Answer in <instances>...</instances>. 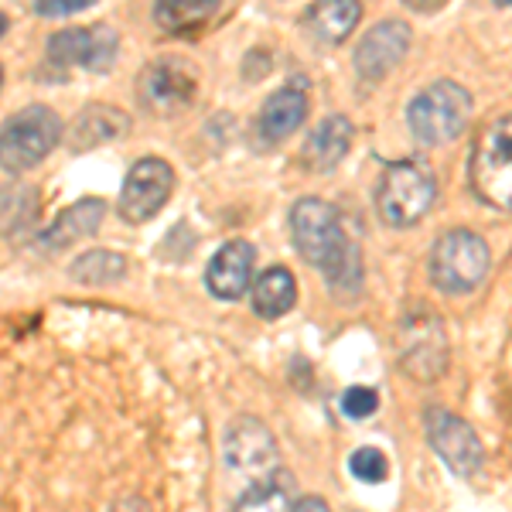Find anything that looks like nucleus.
I'll use <instances>...</instances> for the list:
<instances>
[{
  "label": "nucleus",
  "instance_id": "nucleus-8",
  "mask_svg": "<svg viewBox=\"0 0 512 512\" xmlns=\"http://www.w3.org/2000/svg\"><path fill=\"white\" fill-rule=\"evenodd\" d=\"M400 359L403 369L417 379H434L448 366V338H444L441 315L427 308H414L400 325Z\"/></svg>",
  "mask_w": 512,
  "mask_h": 512
},
{
  "label": "nucleus",
  "instance_id": "nucleus-7",
  "mask_svg": "<svg viewBox=\"0 0 512 512\" xmlns=\"http://www.w3.org/2000/svg\"><path fill=\"white\" fill-rule=\"evenodd\" d=\"M195 93H198L195 69L185 59H178V55L154 59L137 79L140 103H144V110L158 113V117H175L185 106H192Z\"/></svg>",
  "mask_w": 512,
  "mask_h": 512
},
{
  "label": "nucleus",
  "instance_id": "nucleus-28",
  "mask_svg": "<svg viewBox=\"0 0 512 512\" xmlns=\"http://www.w3.org/2000/svg\"><path fill=\"white\" fill-rule=\"evenodd\" d=\"M294 512H332V509H328L318 495H304L301 502H294Z\"/></svg>",
  "mask_w": 512,
  "mask_h": 512
},
{
  "label": "nucleus",
  "instance_id": "nucleus-16",
  "mask_svg": "<svg viewBox=\"0 0 512 512\" xmlns=\"http://www.w3.org/2000/svg\"><path fill=\"white\" fill-rule=\"evenodd\" d=\"M103 216H106V202H99V198H82V202L69 205V209L38 236V246L41 250H62V246L79 243L82 236L96 233Z\"/></svg>",
  "mask_w": 512,
  "mask_h": 512
},
{
  "label": "nucleus",
  "instance_id": "nucleus-30",
  "mask_svg": "<svg viewBox=\"0 0 512 512\" xmlns=\"http://www.w3.org/2000/svg\"><path fill=\"white\" fill-rule=\"evenodd\" d=\"M0 82H4V69H0Z\"/></svg>",
  "mask_w": 512,
  "mask_h": 512
},
{
  "label": "nucleus",
  "instance_id": "nucleus-27",
  "mask_svg": "<svg viewBox=\"0 0 512 512\" xmlns=\"http://www.w3.org/2000/svg\"><path fill=\"white\" fill-rule=\"evenodd\" d=\"M86 0H41L35 4L38 14H45V18H59V14H76V11H86Z\"/></svg>",
  "mask_w": 512,
  "mask_h": 512
},
{
  "label": "nucleus",
  "instance_id": "nucleus-10",
  "mask_svg": "<svg viewBox=\"0 0 512 512\" xmlns=\"http://www.w3.org/2000/svg\"><path fill=\"white\" fill-rule=\"evenodd\" d=\"M175 192V171L161 158H140L120 188V216L127 222H147L164 209Z\"/></svg>",
  "mask_w": 512,
  "mask_h": 512
},
{
  "label": "nucleus",
  "instance_id": "nucleus-5",
  "mask_svg": "<svg viewBox=\"0 0 512 512\" xmlns=\"http://www.w3.org/2000/svg\"><path fill=\"white\" fill-rule=\"evenodd\" d=\"M489 246L472 229H451L431 250V280L444 294H472L489 274Z\"/></svg>",
  "mask_w": 512,
  "mask_h": 512
},
{
  "label": "nucleus",
  "instance_id": "nucleus-3",
  "mask_svg": "<svg viewBox=\"0 0 512 512\" xmlns=\"http://www.w3.org/2000/svg\"><path fill=\"white\" fill-rule=\"evenodd\" d=\"M62 137V123L48 106H24L0 127V168L7 175L35 168L41 158L55 151Z\"/></svg>",
  "mask_w": 512,
  "mask_h": 512
},
{
  "label": "nucleus",
  "instance_id": "nucleus-4",
  "mask_svg": "<svg viewBox=\"0 0 512 512\" xmlns=\"http://www.w3.org/2000/svg\"><path fill=\"white\" fill-rule=\"evenodd\" d=\"M468 117H472V96H468L465 86L451 79L427 86L407 110L410 134L420 144H448L465 130Z\"/></svg>",
  "mask_w": 512,
  "mask_h": 512
},
{
  "label": "nucleus",
  "instance_id": "nucleus-21",
  "mask_svg": "<svg viewBox=\"0 0 512 512\" xmlns=\"http://www.w3.org/2000/svg\"><path fill=\"white\" fill-rule=\"evenodd\" d=\"M38 219V192L31 185L11 181L0 188V236H14Z\"/></svg>",
  "mask_w": 512,
  "mask_h": 512
},
{
  "label": "nucleus",
  "instance_id": "nucleus-20",
  "mask_svg": "<svg viewBox=\"0 0 512 512\" xmlns=\"http://www.w3.org/2000/svg\"><path fill=\"white\" fill-rule=\"evenodd\" d=\"M362 18V7L352 4V0H332V4H315L308 11V24L311 31L321 38V41H345L355 31V24Z\"/></svg>",
  "mask_w": 512,
  "mask_h": 512
},
{
  "label": "nucleus",
  "instance_id": "nucleus-14",
  "mask_svg": "<svg viewBox=\"0 0 512 512\" xmlns=\"http://www.w3.org/2000/svg\"><path fill=\"white\" fill-rule=\"evenodd\" d=\"M253 267H256V250L246 239H233V243H226L209 260L205 284L222 301H236V297H243L253 287Z\"/></svg>",
  "mask_w": 512,
  "mask_h": 512
},
{
  "label": "nucleus",
  "instance_id": "nucleus-23",
  "mask_svg": "<svg viewBox=\"0 0 512 512\" xmlns=\"http://www.w3.org/2000/svg\"><path fill=\"white\" fill-rule=\"evenodd\" d=\"M123 270H127V260L113 250H89L72 263V277L82 284H110L123 277Z\"/></svg>",
  "mask_w": 512,
  "mask_h": 512
},
{
  "label": "nucleus",
  "instance_id": "nucleus-12",
  "mask_svg": "<svg viewBox=\"0 0 512 512\" xmlns=\"http://www.w3.org/2000/svg\"><path fill=\"white\" fill-rule=\"evenodd\" d=\"M120 38L113 28L96 24V28H65L48 38V55L59 65H86V69H110L117 59Z\"/></svg>",
  "mask_w": 512,
  "mask_h": 512
},
{
  "label": "nucleus",
  "instance_id": "nucleus-24",
  "mask_svg": "<svg viewBox=\"0 0 512 512\" xmlns=\"http://www.w3.org/2000/svg\"><path fill=\"white\" fill-rule=\"evenodd\" d=\"M236 512H294V502L284 485H277L274 478H263V482H253L243 492Z\"/></svg>",
  "mask_w": 512,
  "mask_h": 512
},
{
  "label": "nucleus",
  "instance_id": "nucleus-11",
  "mask_svg": "<svg viewBox=\"0 0 512 512\" xmlns=\"http://www.w3.org/2000/svg\"><path fill=\"white\" fill-rule=\"evenodd\" d=\"M427 437H431V448L441 454V461L454 475H475L482 468V441L472 431V424L454 417L451 410H427Z\"/></svg>",
  "mask_w": 512,
  "mask_h": 512
},
{
  "label": "nucleus",
  "instance_id": "nucleus-25",
  "mask_svg": "<svg viewBox=\"0 0 512 512\" xmlns=\"http://www.w3.org/2000/svg\"><path fill=\"white\" fill-rule=\"evenodd\" d=\"M349 472H352V478H359V482L379 485V482H386V475H390V461H386V454L379 448H359L349 454Z\"/></svg>",
  "mask_w": 512,
  "mask_h": 512
},
{
  "label": "nucleus",
  "instance_id": "nucleus-26",
  "mask_svg": "<svg viewBox=\"0 0 512 512\" xmlns=\"http://www.w3.org/2000/svg\"><path fill=\"white\" fill-rule=\"evenodd\" d=\"M376 407H379V393L373 386H352V390H345V396H342V414L352 420L373 417Z\"/></svg>",
  "mask_w": 512,
  "mask_h": 512
},
{
  "label": "nucleus",
  "instance_id": "nucleus-22",
  "mask_svg": "<svg viewBox=\"0 0 512 512\" xmlns=\"http://www.w3.org/2000/svg\"><path fill=\"white\" fill-rule=\"evenodd\" d=\"M219 11L216 0H164L154 7V21L164 31H192Z\"/></svg>",
  "mask_w": 512,
  "mask_h": 512
},
{
  "label": "nucleus",
  "instance_id": "nucleus-2",
  "mask_svg": "<svg viewBox=\"0 0 512 512\" xmlns=\"http://www.w3.org/2000/svg\"><path fill=\"white\" fill-rule=\"evenodd\" d=\"M468 178L485 205L512 212V113L489 123L478 134Z\"/></svg>",
  "mask_w": 512,
  "mask_h": 512
},
{
  "label": "nucleus",
  "instance_id": "nucleus-1",
  "mask_svg": "<svg viewBox=\"0 0 512 512\" xmlns=\"http://www.w3.org/2000/svg\"><path fill=\"white\" fill-rule=\"evenodd\" d=\"M294 246L311 267L325 274L335 291H359L362 284V256L359 246L345 236L342 212L321 198H301L291 209Z\"/></svg>",
  "mask_w": 512,
  "mask_h": 512
},
{
  "label": "nucleus",
  "instance_id": "nucleus-6",
  "mask_svg": "<svg viewBox=\"0 0 512 512\" xmlns=\"http://www.w3.org/2000/svg\"><path fill=\"white\" fill-rule=\"evenodd\" d=\"M437 198V181L420 161H393L379 181V216L390 226H417L431 212Z\"/></svg>",
  "mask_w": 512,
  "mask_h": 512
},
{
  "label": "nucleus",
  "instance_id": "nucleus-9",
  "mask_svg": "<svg viewBox=\"0 0 512 512\" xmlns=\"http://www.w3.org/2000/svg\"><path fill=\"white\" fill-rule=\"evenodd\" d=\"M222 458L239 475H250L253 482L277 475V441L270 427L256 417H239L229 424L222 437Z\"/></svg>",
  "mask_w": 512,
  "mask_h": 512
},
{
  "label": "nucleus",
  "instance_id": "nucleus-18",
  "mask_svg": "<svg viewBox=\"0 0 512 512\" xmlns=\"http://www.w3.org/2000/svg\"><path fill=\"white\" fill-rule=\"evenodd\" d=\"M250 301H253V311L260 318H267V321L284 318L297 301V284H294L291 270L270 267V270H263L260 277H253Z\"/></svg>",
  "mask_w": 512,
  "mask_h": 512
},
{
  "label": "nucleus",
  "instance_id": "nucleus-17",
  "mask_svg": "<svg viewBox=\"0 0 512 512\" xmlns=\"http://www.w3.org/2000/svg\"><path fill=\"white\" fill-rule=\"evenodd\" d=\"M304 117H308V96L294 86L277 89L260 110V137L277 144V140L291 137L304 123Z\"/></svg>",
  "mask_w": 512,
  "mask_h": 512
},
{
  "label": "nucleus",
  "instance_id": "nucleus-19",
  "mask_svg": "<svg viewBox=\"0 0 512 512\" xmlns=\"http://www.w3.org/2000/svg\"><path fill=\"white\" fill-rule=\"evenodd\" d=\"M127 117H123L120 110H113V106H89V110H82L76 123H72V140H76V147H96V144H106V140H120L127 134Z\"/></svg>",
  "mask_w": 512,
  "mask_h": 512
},
{
  "label": "nucleus",
  "instance_id": "nucleus-29",
  "mask_svg": "<svg viewBox=\"0 0 512 512\" xmlns=\"http://www.w3.org/2000/svg\"><path fill=\"white\" fill-rule=\"evenodd\" d=\"M4 31H7V18L0 14V38H4Z\"/></svg>",
  "mask_w": 512,
  "mask_h": 512
},
{
  "label": "nucleus",
  "instance_id": "nucleus-13",
  "mask_svg": "<svg viewBox=\"0 0 512 512\" xmlns=\"http://www.w3.org/2000/svg\"><path fill=\"white\" fill-rule=\"evenodd\" d=\"M410 48V28L403 21H379L373 31H366V38L355 48V72L366 82L383 79L386 72H393L400 59Z\"/></svg>",
  "mask_w": 512,
  "mask_h": 512
},
{
  "label": "nucleus",
  "instance_id": "nucleus-15",
  "mask_svg": "<svg viewBox=\"0 0 512 512\" xmlns=\"http://www.w3.org/2000/svg\"><path fill=\"white\" fill-rule=\"evenodd\" d=\"M352 137H355V127L349 123V117H342V113H332V117L321 120L318 127L311 130V137L304 140L301 164L308 171H318V175H325V171H332L335 164L342 161L345 154H349Z\"/></svg>",
  "mask_w": 512,
  "mask_h": 512
}]
</instances>
